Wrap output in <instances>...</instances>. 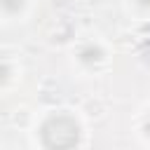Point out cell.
<instances>
[{
	"label": "cell",
	"instance_id": "cell-6",
	"mask_svg": "<svg viewBox=\"0 0 150 150\" xmlns=\"http://www.w3.org/2000/svg\"><path fill=\"white\" fill-rule=\"evenodd\" d=\"M138 134H141L145 141H150V110L143 112V117H141V122H138Z\"/></svg>",
	"mask_w": 150,
	"mask_h": 150
},
{
	"label": "cell",
	"instance_id": "cell-5",
	"mask_svg": "<svg viewBox=\"0 0 150 150\" xmlns=\"http://www.w3.org/2000/svg\"><path fill=\"white\" fill-rule=\"evenodd\" d=\"M129 7H131L136 14H141V16L150 14V0H129Z\"/></svg>",
	"mask_w": 150,
	"mask_h": 150
},
{
	"label": "cell",
	"instance_id": "cell-4",
	"mask_svg": "<svg viewBox=\"0 0 150 150\" xmlns=\"http://www.w3.org/2000/svg\"><path fill=\"white\" fill-rule=\"evenodd\" d=\"M14 80H16V68H14V63H12L9 59H2V56H0V89L9 87Z\"/></svg>",
	"mask_w": 150,
	"mask_h": 150
},
{
	"label": "cell",
	"instance_id": "cell-1",
	"mask_svg": "<svg viewBox=\"0 0 150 150\" xmlns=\"http://www.w3.org/2000/svg\"><path fill=\"white\" fill-rule=\"evenodd\" d=\"M84 143V124L75 110H47L35 124V145L40 150H80Z\"/></svg>",
	"mask_w": 150,
	"mask_h": 150
},
{
	"label": "cell",
	"instance_id": "cell-3",
	"mask_svg": "<svg viewBox=\"0 0 150 150\" xmlns=\"http://www.w3.org/2000/svg\"><path fill=\"white\" fill-rule=\"evenodd\" d=\"M28 0H0V14L7 19H16L26 12Z\"/></svg>",
	"mask_w": 150,
	"mask_h": 150
},
{
	"label": "cell",
	"instance_id": "cell-2",
	"mask_svg": "<svg viewBox=\"0 0 150 150\" xmlns=\"http://www.w3.org/2000/svg\"><path fill=\"white\" fill-rule=\"evenodd\" d=\"M105 47L96 40H84L75 47V63L82 68V70H96L98 66L105 63Z\"/></svg>",
	"mask_w": 150,
	"mask_h": 150
}]
</instances>
